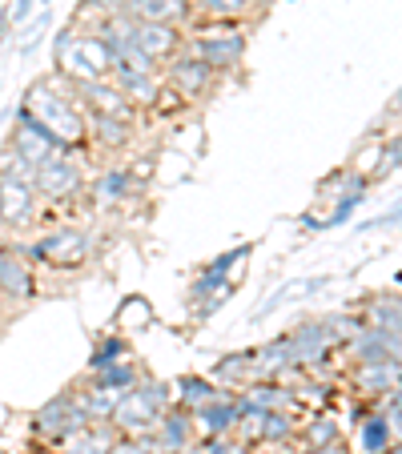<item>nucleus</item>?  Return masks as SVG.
<instances>
[{
	"label": "nucleus",
	"mask_w": 402,
	"mask_h": 454,
	"mask_svg": "<svg viewBox=\"0 0 402 454\" xmlns=\"http://www.w3.org/2000/svg\"><path fill=\"white\" fill-rule=\"evenodd\" d=\"M322 326H326V334H330L334 346H346L362 326H367V322H362V317H354V314H326Z\"/></svg>",
	"instance_id": "nucleus-33"
},
{
	"label": "nucleus",
	"mask_w": 402,
	"mask_h": 454,
	"mask_svg": "<svg viewBox=\"0 0 402 454\" xmlns=\"http://www.w3.org/2000/svg\"><path fill=\"white\" fill-rule=\"evenodd\" d=\"M113 454H154V446H149V438H146V434H141V438L121 434V438H117V446H113Z\"/></svg>",
	"instance_id": "nucleus-37"
},
{
	"label": "nucleus",
	"mask_w": 402,
	"mask_h": 454,
	"mask_svg": "<svg viewBox=\"0 0 402 454\" xmlns=\"http://www.w3.org/2000/svg\"><path fill=\"white\" fill-rule=\"evenodd\" d=\"M386 419H390L394 438H402V406H386Z\"/></svg>",
	"instance_id": "nucleus-43"
},
{
	"label": "nucleus",
	"mask_w": 402,
	"mask_h": 454,
	"mask_svg": "<svg viewBox=\"0 0 402 454\" xmlns=\"http://www.w3.org/2000/svg\"><path fill=\"white\" fill-rule=\"evenodd\" d=\"M185 4L197 12V17H201V12H206V4H209V0H185Z\"/></svg>",
	"instance_id": "nucleus-46"
},
{
	"label": "nucleus",
	"mask_w": 402,
	"mask_h": 454,
	"mask_svg": "<svg viewBox=\"0 0 402 454\" xmlns=\"http://www.w3.org/2000/svg\"><path fill=\"white\" fill-rule=\"evenodd\" d=\"M394 113H402V93H398V97H394V101H390V105H386V117H394Z\"/></svg>",
	"instance_id": "nucleus-45"
},
{
	"label": "nucleus",
	"mask_w": 402,
	"mask_h": 454,
	"mask_svg": "<svg viewBox=\"0 0 402 454\" xmlns=\"http://www.w3.org/2000/svg\"><path fill=\"white\" fill-rule=\"evenodd\" d=\"M249 254H254V246H249V241H246V246H233V249H225V254H217L206 270H209V274H217V278H230V270L238 266V262H246Z\"/></svg>",
	"instance_id": "nucleus-35"
},
{
	"label": "nucleus",
	"mask_w": 402,
	"mask_h": 454,
	"mask_svg": "<svg viewBox=\"0 0 402 454\" xmlns=\"http://www.w3.org/2000/svg\"><path fill=\"white\" fill-rule=\"evenodd\" d=\"M117 438H121V430L113 427V422H89L81 434H73V438H65V450L60 454H113V446H117Z\"/></svg>",
	"instance_id": "nucleus-18"
},
{
	"label": "nucleus",
	"mask_w": 402,
	"mask_h": 454,
	"mask_svg": "<svg viewBox=\"0 0 402 454\" xmlns=\"http://www.w3.org/2000/svg\"><path fill=\"white\" fill-rule=\"evenodd\" d=\"M33 9H36V0H12V4H9V20H12V25H28V20H33Z\"/></svg>",
	"instance_id": "nucleus-39"
},
{
	"label": "nucleus",
	"mask_w": 402,
	"mask_h": 454,
	"mask_svg": "<svg viewBox=\"0 0 402 454\" xmlns=\"http://www.w3.org/2000/svg\"><path fill=\"white\" fill-rule=\"evenodd\" d=\"M9 149H12V153H17V157H25L28 165H44L52 153H57L49 137H41V133H33V129H25V125H17V129H12Z\"/></svg>",
	"instance_id": "nucleus-24"
},
{
	"label": "nucleus",
	"mask_w": 402,
	"mask_h": 454,
	"mask_svg": "<svg viewBox=\"0 0 402 454\" xmlns=\"http://www.w3.org/2000/svg\"><path fill=\"white\" fill-rule=\"evenodd\" d=\"M249 9V0H209L201 17L209 20H241V12Z\"/></svg>",
	"instance_id": "nucleus-36"
},
{
	"label": "nucleus",
	"mask_w": 402,
	"mask_h": 454,
	"mask_svg": "<svg viewBox=\"0 0 402 454\" xmlns=\"http://www.w3.org/2000/svg\"><path fill=\"white\" fill-rule=\"evenodd\" d=\"M362 322L378 330H402V294H378V298H370Z\"/></svg>",
	"instance_id": "nucleus-25"
},
{
	"label": "nucleus",
	"mask_w": 402,
	"mask_h": 454,
	"mask_svg": "<svg viewBox=\"0 0 402 454\" xmlns=\"http://www.w3.org/2000/svg\"><path fill=\"white\" fill-rule=\"evenodd\" d=\"M121 93L129 97L133 109H157L162 105V93H165V81L162 73H141V77H121L117 81Z\"/></svg>",
	"instance_id": "nucleus-21"
},
{
	"label": "nucleus",
	"mask_w": 402,
	"mask_h": 454,
	"mask_svg": "<svg viewBox=\"0 0 402 454\" xmlns=\"http://www.w3.org/2000/svg\"><path fill=\"white\" fill-rule=\"evenodd\" d=\"M0 298L9 301V306H28V301L36 298L33 266H28V262L12 246L4 249V257H0Z\"/></svg>",
	"instance_id": "nucleus-14"
},
{
	"label": "nucleus",
	"mask_w": 402,
	"mask_h": 454,
	"mask_svg": "<svg viewBox=\"0 0 402 454\" xmlns=\"http://www.w3.org/2000/svg\"><path fill=\"white\" fill-rule=\"evenodd\" d=\"M298 230H306V233H322V217L302 214V217H298Z\"/></svg>",
	"instance_id": "nucleus-42"
},
{
	"label": "nucleus",
	"mask_w": 402,
	"mask_h": 454,
	"mask_svg": "<svg viewBox=\"0 0 402 454\" xmlns=\"http://www.w3.org/2000/svg\"><path fill=\"white\" fill-rule=\"evenodd\" d=\"M225 386H217L214 378H201V374H185L173 382V403L185 406V411H197V406H206L209 398H217Z\"/></svg>",
	"instance_id": "nucleus-22"
},
{
	"label": "nucleus",
	"mask_w": 402,
	"mask_h": 454,
	"mask_svg": "<svg viewBox=\"0 0 402 454\" xmlns=\"http://www.w3.org/2000/svg\"><path fill=\"white\" fill-rule=\"evenodd\" d=\"M254 378V350H233L214 362V382L217 386H246Z\"/></svg>",
	"instance_id": "nucleus-23"
},
{
	"label": "nucleus",
	"mask_w": 402,
	"mask_h": 454,
	"mask_svg": "<svg viewBox=\"0 0 402 454\" xmlns=\"http://www.w3.org/2000/svg\"><path fill=\"white\" fill-rule=\"evenodd\" d=\"M193 414V430L197 434H214V438H230L238 430V395L222 390L217 398H209L206 406H197Z\"/></svg>",
	"instance_id": "nucleus-15"
},
{
	"label": "nucleus",
	"mask_w": 402,
	"mask_h": 454,
	"mask_svg": "<svg viewBox=\"0 0 402 454\" xmlns=\"http://www.w3.org/2000/svg\"><path fill=\"white\" fill-rule=\"evenodd\" d=\"M225 282H230V278H217V274H209V270H201V274L193 278V286H189V301H193V306H201V301L214 298Z\"/></svg>",
	"instance_id": "nucleus-34"
},
{
	"label": "nucleus",
	"mask_w": 402,
	"mask_h": 454,
	"mask_svg": "<svg viewBox=\"0 0 402 454\" xmlns=\"http://www.w3.org/2000/svg\"><path fill=\"white\" fill-rule=\"evenodd\" d=\"M173 406V386L157 382V378H138V386H129L125 395L117 398L109 422L129 438H141L154 430V422L162 419L165 411Z\"/></svg>",
	"instance_id": "nucleus-2"
},
{
	"label": "nucleus",
	"mask_w": 402,
	"mask_h": 454,
	"mask_svg": "<svg viewBox=\"0 0 402 454\" xmlns=\"http://www.w3.org/2000/svg\"><path fill=\"white\" fill-rule=\"evenodd\" d=\"M129 41L138 44L146 57H154L157 65H165L173 52H181V44H185V28L157 25V20H133V25H129Z\"/></svg>",
	"instance_id": "nucleus-12"
},
{
	"label": "nucleus",
	"mask_w": 402,
	"mask_h": 454,
	"mask_svg": "<svg viewBox=\"0 0 402 454\" xmlns=\"http://www.w3.org/2000/svg\"><path fill=\"white\" fill-rule=\"evenodd\" d=\"M222 454H254V450H249V442H241V438H238V442H230V438H225Z\"/></svg>",
	"instance_id": "nucleus-44"
},
{
	"label": "nucleus",
	"mask_w": 402,
	"mask_h": 454,
	"mask_svg": "<svg viewBox=\"0 0 402 454\" xmlns=\"http://www.w3.org/2000/svg\"><path fill=\"white\" fill-rule=\"evenodd\" d=\"M298 434V422L290 419V411H265L257 422V438L262 442H290Z\"/></svg>",
	"instance_id": "nucleus-28"
},
{
	"label": "nucleus",
	"mask_w": 402,
	"mask_h": 454,
	"mask_svg": "<svg viewBox=\"0 0 402 454\" xmlns=\"http://www.w3.org/2000/svg\"><path fill=\"white\" fill-rule=\"evenodd\" d=\"M370 198V189H354V193H346V198L334 201V209L322 217V230H338V225H346L354 214L362 209V201Z\"/></svg>",
	"instance_id": "nucleus-32"
},
{
	"label": "nucleus",
	"mask_w": 402,
	"mask_h": 454,
	"mask_svg": "<svg viewBox=\"0 0 402 454\" xmlns=\"http://www.w3.org/2000/svg\"><path fill=\"white\" fill-rule=\"evenodd\" d=\"M185 52L201 57L209 69L222 77V73H233L246 57V33L238 28V20H209L201 28H185Z\"/></svg>",
	"instance_id": "nucleus-3"
},
{
	"label": "nucleus",
	"mask_w": 402,
	"mask_h": 454,
	"mask_svg": "<svg viewBox=\"0 0 402 454\" xmlns=\"http://www.w3.org/2000/svg\"><path fill=\"white\" fill-rule=\"evenodd\" d=\"M359 442H362V454H382L386 446L394 442V430H390V419L386 411H370L359 427Z\"/></svg>",
	"instance_id": "nucleus-26"
},
{
	"label": "nucleus",
	"mask_w": 402,
	"mask_h": 454,
	"mask_svg": "<svg viewBox=\"0 0 402 454\" xmlns=\"http://www.w3.org/2000/svg\"><path fill=\"white\" fill-rule=\"evenodd\" d=\"M398 169H402V133H394V137L382 141V149H378V165L367 173V177H370V185H378V181H386Z\"/></svg>",
	"instance_id": "nucleus-30"
},
{
	"label": "nucleus",
	"mask_w": 402,
	"mask_h": 454,
	"mask_svg": "<svg viewBox=\"0 0 402 454\" xmlns=\"http://www.w3.org/2000/svg\"><path fill=\"white\" fill-rule=\"evenodd\" d=\"M73 93L81 97L85 113H109V117H121V121H138V109L129 105V97L121 93V85L113 77L81 81V85H73Z\"/></svg>",
	"instance_id": "nucleus-11"
},
{
	"label": "nucleus",
	"mask_w": 402,
	"mask_h": 454,
	"mask_svg": "<svg viewBox=\"0 0 402 454\" xmlns=\"http://www.w3.org/2000/svg\"><path fill=\"white\" fill-rule=\"evenodd\" d=\"M81 403V390L73 386V390H65V395L49 398V403L41 406V411L33 414V438H44V442H60V430H65V422H69V414L77 411Z\"/></svg>",
	"instance_id": "nucleus-16"
},
{
	"label": "nucleus",
	"mask_w": 402,
	"mask_h": 454,
	"mask_svg": "<svg viewBox=\"0 0 402 454\" xmlns=\"http://www.w3.org/2000/svg\"><path fill=\"white\" fill-rule=\"evenodd\" d=\"M52 73H60L65 81L81 85V81H97L109 77V44L97 33H77V41L69 49L52 57Z\"/></svg>",
	"instance_id": "nucleus-5"
},
{
	"label": "nucleus",
	"mask_w": 402,
	"mask_h": 454,
	"mask_svg": "<svg viewBox=\"0 0 402 454\" xmlns=\"http://www.w3.org/2000/svg\"><path fill=\"white\" fill-rule=\"evenodd\" d=\"M386 225H402V201H394L386 214H378V217H370L367 225H359V230H386Z\"/></svg>",
	"instance_id": "nucleus-38"
},
{
	"label": "nucleus",
	"mask_w": 402,
	"mask_h": 454,
	"mask_svg": "<svg viewBox=\"0 0 402 454\" xmlns=\"http://www.w3.org/2000/svg\"><path fill=\"white\" fill-rule=\"evenodd\" d=\"M89 137L101 149H125L133 137V121L109 117V113H89Z\"/></svg>",
	"instance_id": "nucleus-20"
},
{
	"label": "nucleus",
	"mask_w": 402,
	"mask_h": 454,
	"mask_svg": "<svg viewBox=\"0 0 402 454\" xmlns=\"http://www.w3.org/2000/svg\"><path fill=\"white\" fill-rule=\"evenodd\" d=\"M36 198L41 201H69L85 189V169L69 153H52L44 165H36Z\"/></svg>",
	"instance_id": "nucleus-7"
},
{
	"label": "nucleus",
	"mask_w": 402,
	"mask_h": 454,
	"mask_svg": "<svg viewBox=\"0 0 402 454\" xmlns=\"http://www.w3.org/2000/svg\"><path fill=\"white\" fill-rule=\"evenodd\" d=\"M36 4H41V9H52V0H36Z\"/></svg>",
	"instance_id": "nucleus-48"
},
{
	"label": "nucleus",
	"mask_w": 402,
	"mask_h": 454,
	"mask_svg": "<svg viewBox=\"0 0 402 454\" xmlns=\"http://www.w3.org/2000/svg\"><path fill=\"white\" fill-rule=\"evenodd\" d=\"M125 354H129V342L121 334L101 338V342L93 346V354H89V374H97V370H105V366H117V362H125Z\"/></svg>",
	"instance_id": "nucleus-29"
},
{
	"label": "nucleus",
	"mask_w": 402,
	"mask_h": 454,
	"mask_svg": "<svg viewBox=\"0 0 402 454\" xmlns=\"http://www.w3.org/2000/svg\"><path fill=\"white\" fill-rule=\"evenodd\" d=\"M146 438H149V446H154V454H185L189 446H193V438H197L193 414H189L185 406L173 403L169 411L154 422V430H149Z\"/></svg>",
	"instance_id": "nucleus-9"
},
{
	"label": "nucleus",
	"mask_w": 402,
	"mask_h": 454,
	"mask_svg": "<svg viewBox=\"0 0 402 454\" xmlns=\"http://www.w3.org/2000/svg\"><path fill=\"white\" fill-rule=\"evenodd\" d=\"M97 233L85 230V225H57L44 238L28 241V246H12L28 266H77L93 254Z\"/></svg>",
	"instance_id": "nucleus-4"
},
{
	"label": "nucleus",
	"mask_w": 402,
	"mask_h": 454,
	"mask_svg": "<svg viewBox=\"0 0 402 454\" xmlns=\"http://www.w3.org/2000/svg\"><path fill=\"white\" fill-rule=\"evenodd\" d=\"M125 17L133 20H157V25H177L189 28L197 12L185 0H125Z\"/></svg>",
	"instance_id": "nucleus-17"
},
{
	"label": "nucleus",
	"mask_w": 402,
	"mask_h": 454,
	"mask_svg": "<svg viewBox=\"0 0 402 454\" xmlns=\"http://www.w3.org/2000/svg\"><path fill=\"white\" fill-rule=\"evenodd\" d=\"M382 454H402V438H394V442L390 446H386V450Z\"/></svg>",
	"instance_id": "nucleus-47"
},
{
	"label": "nucleus",
	"mask_w": 402,
	"mask_h": 454,
	"mask_svg": "<svg viewBox=\"0 0 402 454\" xmlns=\"http://www.w3.org/2000/svg\"><path fill=\"white\" fill-rule=\"evenodd\" d=\"M334 350L330 334H326L322 317L314 322H298V326L286 334V354H290V370H310Z\"/></svg>",
	"instance_id": "nucleus-10"
},
{
	"label": "nucleus",
	"mask_w": 402,
	"mask_h": 454,
	"mask_svg": "<svg viewBox=\"0 0 402 454\" xmlns=\"http://www.w3.org/2000/svg\"><path fill=\"white\" fill-rule=\"evenodd\" d=\"M20 105L33 109V117L60 141L65 153H73V157L81 153V145L89 141V113H85V105H81V97L73 93V81H65L60 73L33 81V85L25 89V101Z\"/></svg>",
	"instance_id": "nucleus-1"
},
{
	"label": "nucleus",
	"mask_w": 402,
	"mask_h": 454,
	"mask_svg": "<svg viewBox=\"0 0 402 454\" xmlns=\"http://www.w3.org/2000/svg\"><path fill=\"white\" fill-rule=\"evenodd\" d=\"M354 382L362 395H390L402 382V362H367V366H359Z\"/></svg>",
	"instance_id": "nucleus-19"
},
{
	"label": "nucleus",
	"mask_w": 402,
	"mask_h": 454,
	"mask_svg": "<svg viewBox=\"0 0 402 454\" xmlns=\"http://www.w3.org/2000/svg\"><path fill=\"white\" fill-rule=\"evenodd\" d=\"M162 81L169 89H177V97H185V101H206L209 93H214L217 85V73L209 69L201 57H193V52H173L169 60H165V73Z\"/></svg>",
	"instance_id": "nucleus-6"
},
{
	"label": "nucleus",
	"mask_w": 402,
	"mask_h": 454,
	"mask_svg": "<svg viewBox=\"0 0 402 454\" xmlns=\"http://www.w3.org/2000/svg\"><path fill=\"white\" fill-rule=\"evenodd\" d=\"M302 454H351V450H346V442L338 438V442H326V446H306Z\"/></svg>",
	"instance_id": "nucleus-41"
},
{
	"label": "nucleus",
	"mask_w": 402,
	"mask_h": 454,
	"mask_svg": "<svg viewBox=\"0 0 402 454\" xmlns=\"http://www.w3.org/2000/svg\"><path fill=\"white\" fill-rule=\"evenodd\" d=\"M138 378H141V370L125 358V362H117V366H105V370H97V374H89V386H97V390H113V395H125L129 386H138Z\"/></svg>",
	"instance_id": "nucleus-27"
},
{
	"label": "nucleus",
	"mask_w": 402,
	"mask_h": 454,
	"mask_svg": "<svg viewBox=\"0 0 402 454\" xmlns=\"http://www.w3.org/2000/svg\"><path fill=\"white\" fill-rule=\"evenodd\" d=\"M77 33H81L77 25H65V28H57V36H52V57H60V52L69 49V44L77 41Z\"/></svg>",
	"instance_id": "nucleus-40"
},
{
	"label": "nucleus",
	"mask_w": 402,
	"mask_h": 454,
	"mask_svg": "<svg viewBox=\"0 0 402 454\" xmlns=\"http://www.w3.org/2000/svg\"><path fill=\"white\" fill-rule=\"evenodd\" d=\"M338 438H343V427H338L334 414H314L302 427V442L306 446H326V442H338Z\"/></svg>",
	"instance_id": "nucleus-31"
},
{
	"label": "nucleus",
	"mask_w": 402,
	"mask_h": 454,
	"mask_svg": "<svg viewBox=\"0 0 402 454\" xmlns=\"http://www.w3.org/2000/svg\"><path fill=\"white\" fill-rule=\"evenodd\" d=\"M36 185L33 181H20L12 173H0V230H25L36 217Z\"/></svg>",
	"instance_id": "nucleus-8"
},
{
	"label": "nucleus",
	"mask_w": 402,
	"mask_h": 454,
	"mask_svg": "<svg viewBox=\"0 0 402 454\" xmlns=\"http://www.w3.org/2000/svg\"><path fill=\"white\" fill-rule=\"evenodd\" d=\"M133 198H138V177H133V169H125V165H109V169H101L89 181V201H93L97 209H117Z\"/></svg>",
	"instance_id": "nucleus-13"
},
{
	"label": "nucleus",
	"mask_w": 402,
	"mask_h": 454,
	"mask_svg": "<svg viewBox=\"0 0 402 454\" xmlns=\"http://www.w3.org/2000/svg\"><path fill=\"white\" fill-rule=\"evenodd\" d=\"M4 249H9V246H4V241H0V257H4Z\"/></svg>",
	"instance_id": "nucleus-49"
}]
</instances>
